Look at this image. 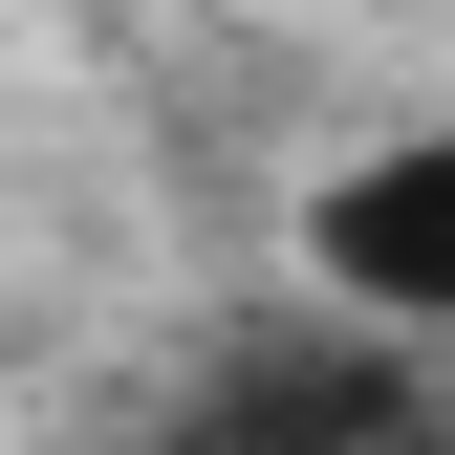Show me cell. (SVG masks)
<instances>
[{
	"label": "cell",
	"instance_id": "obj_1",
	"mask_svg": "<svg viewBox=\"0 0 455 455\" xmlns=\"http://www.w3.org/2000/svg\"><path fill=\"white\" fill-rule=\"evenodd\" d=\"M196 434L217 455H412V369L347 347V325H217V369H196Z\"/></svg>",
	"mask_w": 455,
	"mask_h": 455
},
{
	"label": "cell",
	"instance_id": "obj_2",
	"mask_svg": "<svg viewBox=\"0 0 455 455\" xmlns=\"http://www.w3.org/2000/svg\"><path fill=\"white\" fill-rule=\"evenodd\" d=\"M304 260H325V304H369V325H455V131L347 152V174L304 196Z\"/></svg>",
	"mask_w": 455,
	"mask_h": 455
},
{
	"label": "cell",
	"instance_id": "obj_3",
	"mask_svg": "<svg viewBox=\"0 0 455 455\" xmlns=\"http://www.w3.org/2000/svg\"><path fill=\"white\" fill-rule=\"evenodd\" d=\"M152 455H217V434H196V412H174V434H152Z\"/></svg>",
	"mask_w": 455,
	"mask_h": 455
},
{
	"label": "cell",
	"instance_id": "obj_4",
	"mask_svg": "<svg viewBox=\"0 0 455 455\" xmlns=\"http://www.w3.org/2000/svg\"><path fill=\"white\" fill-rule=\"evenodd\" d=\"M412 455H455V412H434V434H412Z\"/></svg>",
	"mask_w": 455,
	"mask_h": 455
}]
</instances>
